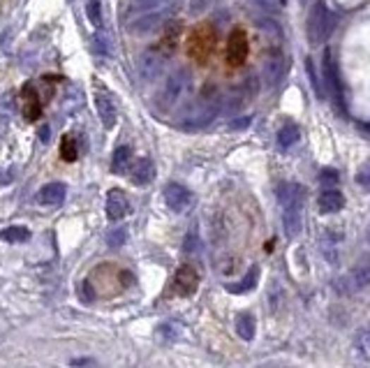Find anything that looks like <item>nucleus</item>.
<instances>
[{"mask_svg":"<svg viewBox=\"0 0 370 368\" xmlns=\"http://www.w3.org/2000/svg\"><path fill=\"white\" fill-rule=\"evenodd\" d=\"M333 26H335V16L329 12V7H326L322 0H317V3L310 7V14H308V40H310V44L317 47V44H322L324 40H329Z\"/></svg>","mask_w":370,"mask_h":368,"instance_id":"f257e3e1","label":"nucleus"},{"mask_svg":"<svg viewBox=\"0 0 370 368\" xmlns=\"http://www.w3.org/2000/svg\"><path fill=\"white\" fill-rule=\"evenodd\" d=\"M213 49H215V30L208 26V23H201V26H197L190 32L188 54L195 58L199 65H204L208 61V56L213 54Z\"/></svg>","mask_w":370,"mask_h":368,"instance_id":"f03ea898","label":"nucleus"},{"mask_svg":"<svg viewBox=\"0 0 370 368\" xmlns=\"http://www.w3.org/2000/svg\"><path fill=\"white\" fill-rule=\"evenodd\" d=\"M322 74H324V88L326 93L333 97V102L342 109V88H340V72L338 65L333 61V54L326 49L324 58H322Z\"/></svg>","mask_w":370,"mask_h":368,"instance_id":"7ed1b4c3","label":"nucleus"},{"mask_svg":"<svg viewBox=\"0 0 370 368\" xmlns=\"http://www.w3.org/2000/svg\"><path fill=\"white\" fill-rule=\"evenodd\" d=\"M248 58V35L243 28H234L227 40V63L232 68H241Z\"/></svg>","mask_w":370,"mask_h":368,"instance_id":"20e7f679","label":"nucleus"},{"mask_svg":"<svg viewBox=\"0 0 370 368\" xmlns=\"http://www.w3.org/2000/svg\"><path fill=\"white\" fill-rule=\"evenodd\" d=\"M190 86V77H188V72L185 70H176L172 77H167V83H165V88H162V102L169 107L174 105L176 100H179L185 90H188Z\"/></svg>","mask_w":370,"mask_h":368,"instance_id":"39448f33","label":"nucleus"},{"mask_svg":"<svg viewBox=\"0 0 370 368\" xmlns=\"http://www.w3.org/2000/svg\"><path fill=\"white\" fill-rule=\"evenodd\" d=\"M197 287H199V273L190 264H183L174 275V292L179 297H190L195 295Z\"/></svg>","mask_w":370,"mask_h":368,"instance_id":"423d86ee","label":"nucleus"},{"mask_svg":"<svg viewBox=\"0 0 370 368\" xmlns=\"http://www.w3.org/2000/svg\"><path fill=\"white\" fill-rule=\"evenodd\" d=\"M165 202L174 213H183L190 206L192 195L188 188H183L181 183H167L165 186Z\"/></svg>","mask_w":370,"mask_h":368,"instance_id":"0eeeda50","label":"nucleus"},{"mask_svg":"<svg viewBox=\"0 0 370 368\" xmlns=\"http://www.w3.org/2000/svg\"><path fill=\"white\" fill-rule=\"evenodd\" d=\"M95 109H97V116H100V121H102L105 128L112 130L116 121H119V109H116L114 100L107 90H97L95 93Z\"/></svg>","mask_w":370,"mask_h":368,"instance_id":"6e6552de","label":"nucleus"},{"mask_svg":"<svg viewBox=\"0 0 370 368\" xmlns=\"http://www.w3.org/2000/svg\"><path fill=\"white\" fill-rule=\"evenodd\" d=\"M301 208H304V199H294V202L282 206V225L287 239H297L301 232Z\"/></svg>","mask_w":370,"mask_h":368,"instance_id":"1a4fd4ad","label":"nucleus"},{"mask_svg":"<svg viewBox=\"0 0 370 368\" xmlns=\"http://www.w3.org/2000/svg\"><path fill=\"white\" fill-rule=\"evenodd\" d=\"M345 206V195L340 190H335V186H324V190L317 195V211L329 215V213H338Z\"/></svg>","mask_w":370,"mask_h":368,"instance_id":"9d476101","label":"nucleus"},{"mask_svg":"<svg viewBox=\"0 0 370 368\" xmlns=\"http://www.w3.org/2000/svg\"><path fill=\"white\" fill-rule=\"evenodd\" d=\"M128 211H130V202H128V197H125V192H121V190L109 192L107 195V218L112 222H119L128 215Z\"/></svg>","mask_w":370,"mask_h":368,"instance_id":"9b49d317","label":"nucleus"},{"mask_svg":"<svg viewBox=\"0 0 370 368\" xmlns=\"http://www.w3.org/2000/svg\"><path fill=\"white\" fill-rule=\"evenodd\" d=\"M165 68V56L157 52H146L144 56L139 58V74L146 81L160 77V72Z\"/></svg>","mask_w":370,"mask_h":368,"instance_id":"f8f14e48","label":"nucleus"},{"mask_svg":"<svg viewBox=\"0 0 370 368\" xmlns=\"http://www.w3.org/2000/svg\"><path fill=\"white\" fill-rule=\"evenodd\" d=\"M65 195H67V188L65 183H47L44 188L37 192V202L42 206H61L65 202Z\"/></svg>","mask_w":370,"mask_h":368,"instance_id":"ddd939ff","label":"nucleus"},{"mask_svg":"<svg viewBox=\"0 0 370 368\" xmlns=\"http://www.w3.org/2000/svg\"><path fill=\"white\" fill-rule=\"evenodd\" d=\"M130 179L134 186H148V183L155 179V165L150 162L148 158H139V160H134V165L130 167Z\"/></svg>","mask_w":370,"mask_h":368,"instance_id":"4468645a","label":"nucleus"},{"mask_svg":"<svg viewBox=\"0 0 370 368\" xmlns=\"http://www.w3.org/2000/svg\"><path fill=\"white\" fill-rule=\"evenodd\" d=\"M342 283H347L350 292L368 287L370 285V262H361V264L354 266V269H350V273L345 275Z\"/></svg>","mask_w":370,"mask_h":368,"instance_id":"2eb2a0df","label":"nucleus"},{"mask_svg":"<svg viewBox=\"0 0 370 368\" xmlns=\"http://www.w3.org/2000/svg\"><path fill=\"white\" fill-rule=\"evenodd\" d=\"M130 162H132V148L130 146H119L114 150V158H112V172L114 174H125L130 170Z\"/></svg>","mask_w":370,"mask_h":368,"instance_id":"dca6fc26","label":"nucleus"},{"mask_svg":"<svg viewBox=\"0 0 370 368\" xmlns=\"http://www.w3.org/2000/svg\"><path fill=\"white\" fill-rule=\"evenodd\" d=\"M257 278H259V266H252L248 271V275L241 283H227V290L234 292V295H243V292H250L257 287Z\"/></svg>","mask_w":370,"mask_h":368,"instance_id":"f3484780","label":"nucleus"},{"mask_svg":"<svg viewBox=\"0 0 370 368\" xmlns=\"http://www.w3.org/2000/svg\"><path fill=\"white\" fill-rule=\"evenodd\" d=\"M282 70H285V61H282L280 54H273V56L266 58V63H264V77H266L268 83H275L278 79H280L282 77Z\"/></svg>","mask_w":370,"mask_h":368,"instance_id":"a211bd4d","label":"nucleus"},{"mask_svg":"<svg viewBox=\"0 0 370 368\" xmlns=\"http://www.w3.org/2000/svg\"><path fill=\"white\" fill-rule=\"evenodd\" d=\"M23 112H26V119L28 121H35V119H40V112H42V107H40V102H37V95L32 93V83H28L26 88H23Z\"/></svg>","mask_w":370,"mask_h":368,"instance_id":"6ab92c4d","label":"nucleus"},{"mask_svg":"<svg viewBox=\"0 0 370 368\" xmlns=\"http://www.w3.org/2000/svg\"><path fill=\"white\" fill-rule=\"evenodd\" d=\"M162 19H165V12H148V14L141 16V19H137V21L132 23V30H137V32H148V30L157 28L160 23H162Z\"/></svg>","mask_w":370,"mask_h":368,"instance_id":"aec40b11","label":"nucleus"},{"mask_svg":"<svg viewBox=\"0 0 370 368\" xmlns=\"http://www.w3.org/2000/svg\"><path fill=\"white\" fill-rule=\"evenodd\" d=\"M299 137H301L299 125L287 123V125H282L280 132H278V144H280V148H290V146L297 144Z\"/></svg>","mask_w":370,"mask_h":368,"instance_id":"412c9836","label":"nucleus"},{"mask_svg":"<svg viewBox=\"0 0 370 368\" xmlns=\"http://www.w3.org/2000/svg\"><path fill=\"white\" fill-rule=\"evenodd\" d=\"M237 333L243 338V340H252L257 333V324H255V317L252 315H241L237 320Z\"/></svg>","mask_w":370,"mask_h":368,"instance_id":"4be33fe9","label":"nucleus"},{"mask_svg":"<svg viewBox=\"0 0 370 368\" xmlns=\"http://www.w3.org/2000/svg\"><path fill=\"white\" fill-rule=\"evenodd\" d=\"M28 237H30V232L26 227H19V225L0 232V239H3L5 244H23V241H28Z\"/></svg>","mask_w":370,"mask_h":368,"instance_id":"5701e85b","label":"nucleus"},{"mask_svg":"<svg viewBox=\"0 0 370 368\" xmlns=\"http://www.w3.org/2000/svg\"><path fill=\"white\" fill-rule=\"evenodd\" d=\"M61 158L65 162H74L79 158V150H77V141H74L72 135H65L61 141Z\"/></svg>","mask_w":370,"mask_h":368,"instance_id":"b1692460","label":"nucleus"},{"mask_svg":"<svg viewBox=\"0 0 370 368\" xmlns=\"http://www.w3.org/2000/svg\"><path fill=\"white\" fill-rule=\"evenodd\" d=\"M86 14H88L92 26H100V23H102V5H100V0H88Z\"/></svg>","mask_w":370,"mask_h":368,"instance_id":"393cba45","label":"nucleus"},{"mask_svg":"<svg viewBox=\"0 0 370 368\" xmlns=\"http://www.w3.org/2000/svg\"><path fill=\"white\" fill-rule=\"evenodd\" d=\"M125 241H128V232H125L123 227H119V230H112V232H109V237H107V244L112 246V248H119V246H123Z\"/></svg>","mask_w":370,"mask_h":368,"instance_id":"a878e982","label":"nucleus"},{"mask_svg":"<svg viewBox=\"0 0 370 368\" xmlns=\"http://www.w3.org/2000/svg\"><path fill=\"white\" fill-rule=\"evenodd\" d=\"M357 183L361 188H370V158L357 170Z\"/></svg>","mask_w":370,"mask_h":368,"instance_id":"bb28decb","label":"nucleus"},{"mask_svg":"<svg viewBox=\"0 0 370 368\" xmlns=\"http://www.w3.org/2000/svg\"><path fill=\"white\" fill-rule=\"evenodd\" d=\"M319 181H322L324 186H338L340 174L335 170H331V167H326V170H322V174H319Z\"/></svg>","mask_w":370,"mask_h":368,"instance_id":"cd10ccee","label":"nucleus"},{"mask_svg":"<svg viewBox=\"0 0 370 368\" xmlns=\"http://www.w3.org/2000/svg\"><path fill=\"white\" fill-rule=\"evenodd\" d=\"M165 3H169V0H132V10H155Z\"/></svg>","mask_w":370,"mask_h":368,"instance_id":"c85d7f7f","label":"nucleus"},{"mask_svg":"<svg viewBox=\"0 0 370 368\" xmlns=\"http://www.w3.org/2000/svg\"><path fill=\"white\" fill-rule=\"evenodd\" d=\"M92 40H95V49H97V54L107 56V54H109V40H107L105 32H97V35L92 37Z\"/></svg>","mask_w":370,"mask_h":368,"instance_id":"c756f323","label":"nucleus"},{"mask_svg":"<svg viewBox=\"0 0 370 368\" xmlns=\"http://www.w3.org/2000/svg\"><path fill=\"white\" fill-rule=\"evenodd\" d=\"M248 125H250V119H248V116H243V119L234 121V123L229 125V130H234V132H237V130H246Z\"/></svg>","mask_w":370,"mask_h":368,"instance_id":"7c9ffc66","label":"nucleus"},{"mask_svg":"<svg viewBox=\"0 0 370 368\" xmlns=\"http://www.w3.org/2000/svg\"><path fill=\"white\" fill-rule=\"evenodd\" d=\"M70 364H72V366H95V359H90V357H81V359H72Z\"/></svg>","mask_w":370,"mask_h":368,"instance_id":"2f4dec72","label":"nucleus"},{"mask_svg":"<svg viewBox=\"0 0 370 368\" xmlns=\"http://www.w3.org/2000/svg\"><path fill=\"white\" fill-rule=\"evenodd\" d=\"M359 343L364 345V352L366 355H370V331H366V333H361V338H359Z\"/></svg>","mask_w":370,"mask_h":368,"instance_id":"473e14b6","label":"nucleus"},{"mask_svg":"<svg viewBox=\"0 0 370 368\" xmlns=\"http://www.w3.org/2000/svg\"><path fill=\"white\" fill-rule=\"evenodd\" d=\"M40 135H42V141H47V139H49V128H47V125L40 130Z\"/></svg>","mask_w":370,"mask_h":368,"instance_id":"72a5a7b5","label":"nucleus"},{"mask_svg":"<svg viewBox=\"0 0 370 368\" xmlns=\"http://www.w3.org/2000/svg\"><path fill=\"white\" fill-rule=\"evenodd\" d=\"M359 128L366 132V135H370V123H359Z\"/></svg>","mask_w":370,"mask_h":368,"instance_id":"f704fd0d","label":"nucleus"},{"mask_svg":"<svg viewBox=\"0 0 370 368\" xmlns=\"http://www.w3.org/2000/svg\"><path fill=\"white\" fill-rule=\"evenodd\" d=\"M259 3H262V5H266V7H273V3H275V0H259Z\"/></svg>","mask_w":370,"mask_h":368,"instance_id":"c9c22d12","label":"nucleus"},{"mask_svg":"<svg viewBox=\"0 0 370 368\" xmlns=\"http://www.w3.org/2000/svg\"><path fill=\"white\" fill-rule=\"evenodd\" d=\"M304 3H308V0H304Z\"/></svg>","mask_w":370,"mask_h":368,"instance_id":"e433bc0d","label":"nucleus"}]
</instances>
